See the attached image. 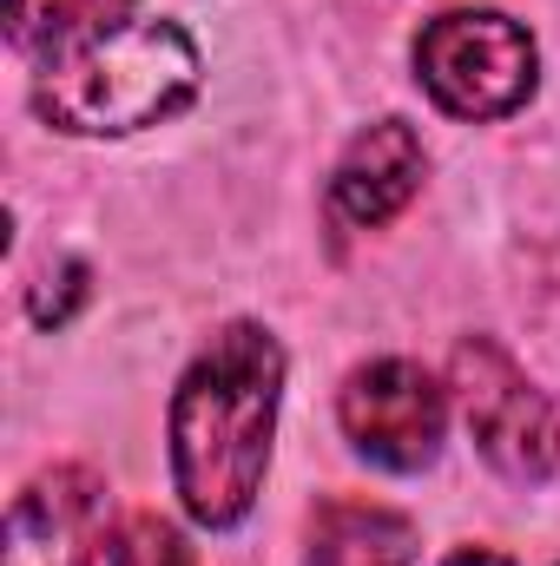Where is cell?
Here are the masks:
<instances>
[{
	"instance_id": "obj_1",
	"label": "cell",
	"mask_w": 560,
	"mask_h": 566,
	"mask_svg": "<svg viewBox=\"0 0 560 566\" xmlns=\"http://www.w3.org/2000/svg\"><path fill=\"white\" fill-rule=\"evenodd\" d=\"M283 349L271 329L231 323L185 369L172 396V474L185 514L205 527H238L265 488L271 428H278Z\"/></svg>"
},
{
	"instance_id": "obj_2",
	"label": "cell",
	"mask_w": 560,
	"mask_h": 566,
	"mask_svg": "<svg viewBox=\"0 0 560 566\" xmlns=\"http://www.w3.org/2000/svg\"><path fill=\"white\" fill-rule=\"evenodd\" d=\"M198 93V46L178 20H126L80 53L53 60L33 86V106L46 126L100 139V133H139L172 119Z\"/></svg>"
},
{
	"instance_id": "obj_3",
	"label": "cell",
	"mask_w": 560,
	"mask_h": 566,
	"mask_svg": "<svg viewBox=\"0 0 560 566\" xmlns=\"http://www.w3.org/2000/svg\"><path fill=\"white\" fill-rule=\"evenodd\" d=\"M416 73L455 119H501L535 93V40L521 20L488 7L435 13L416 40Z\"/></svg>"
},
{
	"instance_id": "obj_4",
	"label": "cell",
	"mask_w": 560,
	"mask_h": 566,
	"mask_svg": "<svg viewBox=\"0 0 560 566\" xmlns=\"http://www.w3.org/2000/svg\"><path fill=\"white\" fill-rule=\"evenodd\" d=\"M455 402H462V422L475 434V448L508 474V481H548L560 468V416L554 402L515 369L508 349H495L488 336L462 343L455 363Z\"/></svg>"
},
{
	"instance_id": "obj_5",
	"label": "cell",
	"mask_w": 560,
	"mask_h": 566,
	"mask_svg": "<svg viewBox=\"0 0 560 566\" xmlns=\"http://www.w3.org/2000/svg\"><path fill=\"white\" fill-rule=\"evenodd\" d=\"M343 434L376 461V468H396V474H416L435 461L442 448V422H448V402L435 389V376L422 363H370L343 382Z\"/></svg>"
},
{
	"instance_id": "obj_6",
	"label": "cell",
	"mask_w": 560,
	"mask_h": 566,
	"mask_svg": "<svg viewBox=\"0 0 560 566\" xmlns=\"http://www.w3.org/2000/svg\"><path fill=\"white\" fill-rule=\"evenodd\" d=\"M106 534V481L93 468H46L7 507V566H93Z\"/></svg>"
},
{
	"instance_id": "obj_7",
	"label": "cell",
	"mask_w": 560,
	"mask_h": 566,
	"mask_svg": "<svg viewBox=\"0 0 560 566\" xmlns=\"http://www.w3.org/2000/svg\"><path fill=\"white\" fill-rule=\"evenodd\" d=\"M422 171H428V158H422L416 133L403 119H376L370 133L350 139L336 178H330V198L350 224H383L422 191Z\"/></svg>"
},
{
	"instance_id": "obj_8",
	"label": "cell",
	"mask_w": 560,
	"mask_h": 566,
	"mask_svg": "<svg viewBox=\"0 0 560 566\" xmlns=\"http://www.w3.org/2000/svg\"><path fill=\"white\" fill-rule=\"evenodd\" d=\"M310 566H416V527L370 501H323L310 521Z\"/></svg>"
},
{
	"instance_id": "obj_9",
	"label": "cell",
	"mask_w": 560,
	"mask_h": 566,
	"mask_svg": "<svg viewBox=\"0 0 560 566\" xmlns=\"http://www.w3.org/2000/svg\"><path fill=\"white\" fill-rule=\"evenodd\" d=\"M133 7L139 0H13L7 7V33H13L20 53H33L40 66H53V60L80 53L86 40L126 27Z\"/></svg>"
},
{
	"instance_id": "obj_10",
	"label": "cell",
	"mask_w": 560,
	"mask_h": 566,
	"mask_svg": "<svg viewBox=\"0 0 560 566\" xmlns=\"http://www.w3.org/2000/svg\"><path fill=\"white\" fill-rule=\"evenodd\" d=\"M113 566H198V554H191V541H185L172 521L133 514V521L113 534Z\"/></svg>"
},
{
	"instance_id": "obj_11",
	"label": "cell",
	"mask_w": 560,
	"mask_h": 566,
	"mask_svg": "<svg viewBox=\"0 0 560 566\" xmlns=\"http://www.w3.org/2000/svg\"><path fill=\"white\" fill-rule=\"evenodd\" d=\"M80 296H86V264H53L40 290H33V323H46V329H60L73 310H80Z\"/></svg>"
},
{
	"instance_id": "obj_12",
	"label": "cell",
	"mask_w": 560,
	"mask_h": 566,
	"mask_svg": "<svg viewBox=\"0 0 560 566\" xmlns=\"http://www.w3.org/2000/svg\"><path fill=\"white\" fill-rule=\"evenodd\" d=\"M448 566H515V560H501V554H488V547H462Z\"/></svg>"
}]
</instances>
